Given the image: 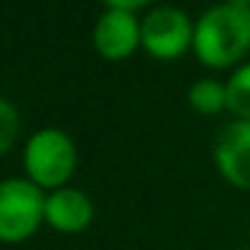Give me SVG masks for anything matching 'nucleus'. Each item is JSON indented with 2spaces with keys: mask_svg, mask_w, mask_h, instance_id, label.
I'll return each mask as SVG.
<instances>
[{
  "mask_svg": "<svg viewBox=\"0 0 250 250\" xmlns=\"http://www.w3.org/2000/svg\"><path fill=\"white\" fill-rule=\"evenodd\" d=\"M108 8H121V11H132V14H137V8H143V6H148L151 0H103Z\"/></svg>",
  "mask_w": 250,
  "mask_h": 250,
  "instance_id": "nucleus-11",
  "label": "nucleus"
},
{
  "mask_svg": "<svg viewBox=\"0 0 250 250\" xmlns=\"http://www.w3.org/2000/svg\"><path fill=\"white\" fill-rule=\"evenodd\" d=\"M234 3H245V6H250V0H234Z\"/></svg>",
  "mask_w": 250,
  "mask_h": 250,
  "instance_id": "nucleus-12",
  "label": "nucleus"
},
{
  "mask_svg": "<svg viewBox=\"0 0 250 250\" xmlns=\"http://www.w3.org/2000/svg\"><path fill=\"white\" fill-rule=\"evenodd\" d=\"M188 105L196 110V113H221L226 110V83L215 81V78H196L188 86Z\"/></svg>",
  "mask_w": 250,
  "mask_h": 250,
  "instance_id": "nucleus-8",
  "label": "nucleus"
},
{
  "mask_svg": "<svg viewBox=\"0 0 250 250\" xmlns=\"http://www.w3.org/2000/svg\"><path fill=\"white\" fill-rule=\"evenodd\" d=\"M194 22L178 6H156L140 22V46L153 60H178L191 49Z\"/></svg>",
  "mask_w": 250,
  "mask_h": 250,
  "instance_id": "nucleus-4",
  "label": "nucleus"
},
{
  "mask_svg": "<svg viewBox=\"0 0 250 250\" xmlns=\"http://www.w3.org/2000/svg\"><path fill=\"white\" fill-rule=\"evenodd\" d=\"M196 60L207 67H231L250 51V6L223 0L194 22Z\"/></svg>",
  "mask_w": 250,
  "mask_h": 250,
  "instance_id": "nucleus-1",
  "label": "nucleus"
},
{
  "mask_svg": "<svg viewBox=\"0 0 250 250\" xmlns=\"http://www.w3.org/2000/svg\"><path fill=\"white\" fill-rule=\"evenodd\" d=\"M226 110H231L234 119L250 121V62L234 67L226 78Z\"/></svg>",
  "mask_w": 250,
  "mask_h": 250,
  "instance_id": "nucleus-9",
  "label": "nucleus"
},
{
  "mask_svg": "<svg viewBox=\"0 0 250 250\" xmlns=\"http://www.w3.org/2000/svg\"><path fill=\"white\" fill-rule=\"evenodd\" d=\"M92 218H94V202L81 188L62 186V188L46 194L43 223H49L54 231L78 234L92 223Z\"/></svg>",
  "mask_w": 250,
  "mask_h": 250,
  "instance_id": "nucleus-7",
  "label": "nucleus"
},
{
  "mask_svg": "<svg viewBox=\"0 0 250 250\" xmlns=\"http://www.w3.org/2000/svg\"><path fill=\"white\" fill-rule=\"evenodd\" d=\"M92 43L100 57L110 62L129 60L140 49V19L132 11L105 8L92 30Z\"/></svg>",
  "mask_w": 250,
  "mask_h": 250,
  "instance_id": "nucleus-5",
  "label": "nucleus"
},
{
  "mask_svg": "<svg viewBox=\"0 0 250 250\" xmlns=\"http://www.w3.org/2000/svg\"><path fill=\"white\" fill-rule=\"evenodd\" d=\"M19 135V113L11 100L0 97V156L8 153Z\"/></svg>",
  "mask_w": 250,
  "mask_h": 250,
  "instance_id": "nucleus-10",
  "label": "nucleus"
},
{
  "mask_svg": "<svg viewBox=\"0 0 250 250\" xmlns=\"http://www.w3.org/2000/svg\"><path fill=\"white\" fill-rule=\"evenodd\" d=\"M24 172L38 188H62L78 167V148L65 129L43 126L33 132L22 151Z\"/></svg>",
  "mask_w": 250,
  "mask_h": 250,
  "instance_id": "nucleus-2",
  "label": "nucleus"
},
{
  "mask_svg": "<svg viewBox=\"0 0 250 250\" xmlns=\"http://www.w3.org/2000/svg\"><path fill=\"white\" fill-rule=\"evenodd\" d=\"M46 194L30 178L0 180V242H24L43 223Z\"/></svg>",
  "mask_w": 250,
  "mask_h": 250,
  "instance_id": "nucleus-3",
  "label": "nucleus"
},
{
  "mask_svg": "<svg viewBox=\"0 0 250 250\" xmlns=\"http://www.w3.org/2000/svg\"><path fill=\"white\" fill-rule=\"evenodd\" d=\"M212 156L226 183L250 191V121H229L218 135Z\"/></svg>",
  "mask_w": 250,
  "mask_h": 250,
  "instance_id": "nucleus-6",
  "label": "nucleus"
}]
</instances>
